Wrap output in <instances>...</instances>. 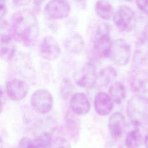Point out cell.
I'll return each mask as SVG.
<instances>
[{
	"label": "cell",
	"instance_id": "21",
	"mask_svg": "<svg viewBox=\"0 0 148 148\" xmlns=\"http://www.w3.org/2000/svg\"><path fill=\"white\" fill-rule=\"evenodd\" d=\"M116 75L117 72L111 66L106 67L100 72L97 81H99L101 85L106 86L116 78Z\"/></svg>",
	"mask_w": 148,
	"mask_h": 148
},
{
	"label": "cell",
	"instance_id": "26",
	"mask_svg": "<svg viewBox=\"0 0 148 148\" xmlns=\"http://www.w3.org/2000/svg\"><path fill=\"white\" fill-rule=\"evenodd\" d=\"M66 125L69 131V130H73V129L75 130V131H76V128L77 127L76 121L72 119H68V120L66 121Z\"/></svg>",
	"mask_w": 148,
	"mask_h": 148
},
{
	"label": "cell",
	"instance_id": "30",
	"mask_svg": "<svg viewBox=\"0 0 148 148\" xmlns=\"http://www.w3.org/2000/svg\"><path fill=\"white\" fill-rule=\"evenodd\" d=\"M145 36L148 38V24L146 25L145 28Z\"/></svg>",
	"mask_w": 148,
	"mask_h": 148
},
{
	"label": "cell",
	"instance_id": "8",
	"mask_svg": "<svg viewBox=\"0 0 148 148\" xmlns=\"http://www.w3.org/2000/svg\"><path fill=\"white\" fill-rule=\"evenodd\" d=\"M71 6L66 0H50L44 9L45 17L49 20H60L68 16Z\"/></svg>",
	"mask_w": 148,
	"mask_h": 148
},
{
	"label": "cell",
	"instance_id": "16",
	"mask_svg": "<svg viewBox=\"0 0 148 148\" xmlns=\"http://www.w3.org/2000/svg\"><path fill=\"white\" fill-rule=\"evenodd\" d=\"M148 59V38L143 36L136 41L134 54V62L141 64Z\"/></svg>",
	"mask_w": 148,
	"mask_h": 148
},
{
	"label": "cell",
	"instance_id": "32",
	"mask_svg": "<svg viewBox=\"0 0 148 148\" xmlns=\"http://www.w3.org/2000/svg\"><path fill=\"white\" fill-rule=\"evenodd\" d=\"M1 2H2V1H5V0H1Z\"/></svg>",
	"mask_w": 148,
	"mask_h": 148
},
{
	"label": "cell",
	"instance_id": "24",
	"mask_svg": "<svg viewBox=\"0 0 148 148\" xmlns=\"http://www.w3.org/2000/svg\"><path fill=\"white\" fill-rule=\"evenodd\" d=\"M20 148H38L34 139H31L27 137H23L19 142Z\"/></svg>",
	"mask_w": 148,
	"mask_h": 148
},
{
	"label": "cell",
	"instance_id": "18",
	"mask_svg": "<svg viewBox=\"0 0 148 148\" xmlns=\"http://www.w3.org/2000/svg\"><path fill=\"white\" fill-rule=\"evenodd\" d=\"M133 127L130 130L125 139V144L127 148H138L142 144L143 137L139 126L132 124Z\"/></svg>",
	"mask_w": 148,
	"mask_h": 148
},
{
	"label": "cell",
	"instance_id": "25",
	"mask_svg": "<svg viewBox=\"0 0 148 148\" xmlns=\"http://www.w3.org/2000/svg\"><path fill=\"white\" fill-rule=\"evenodd\" d=\"M136 3L140 10L148 13V0H136Z\"/></svg>",
	"mask_w": 148,
	"mask_h": 148
},
{
	"label": "cell",
	"instance_id": "15",
	"mask_svg": "<svg viewBox=\"0 0 148 148\" xmlns=\"http://www.w3.org/2000/svg\"><path fill=\"white\" fill-rule=\"evenodd\" d=\"M113 108V101L110 95L103 92H98L94 98V108L100 116H106L111 113Z\"/></svg>",
	"mask_w": 148,
	"mask_h": 148
},
{
	"label": "cell",
	"instance_id": "3",
	"mask_svg": "<svg viewBox=\"0 0 148 148\" xmlns=\"http://www.w3.org/2000/svg\"><path fill=\"white\" fill-rule=\"evenodd\" d=\"M147 102L135 95L128 101L127 113L132 124L140 127L147 123L148 106Z\"/></svg>",
	"mask_w": 148,
	"mask_h": 148
},
{
	"label": "cell",
	"instance_id": "9",
	"mask_svg": "<svg viewBox=\"0 0 148 148\" xmlns=\"http://www.w3.org/2000/svg\"><path fill=\"white\" fill-rule=\"evenodd\" d=\"M10 28L5 21L1 24V56L5 60H12L15 54L16 49L13 42Z\"/></svg>",
	"mask_w": 148,
	"mask_h": 148
},
{
	"label": "cell",
	"instance_id": "33",
	"mask_svg": "<svg viewBox=\"0 0 148 148\" xmlns=\"http://www.w3.org/2000/svg\"><path fill=\"white\" fill-rule=\"evenodd\" d=\"M127 1H132V0H127Z\"/></svg>",
	"mask_w": 148,
	"mask_h": 148
},
{
	"label": "cell",
	"instance_id": "22",
	"mask_svg": "<svg viewBox=\"0 0 148 148\" xmlns=\"http://www.w3.org/2000/svg\"><path fill=\"white\" fill-rule=\"evenodd\" d=\"M38 148H51L52 139L49 133H44L34 139Z\"/></svg>",
	"mask_w": 148,
	"mask_h": 148
},
{
	"label": "cell",
	"instance_id": "23",
	"mask_svg": "<svg viewBox=\"0 0 148 148\" xmlns=\"http://www.w3.org/2000/svg\"><path fill=\"white\" fill-rule=\"evenodd\" d=\"M51 148H71V145L66 139L58 137L52 140Z\"/></svg>",
	"mask_w": 148,
	"mask_h": 148
},
{
	"label": "cell",
	"instance_id": "19",
	"mask_svg": "<svg viewBox=\"0 0 148 148\" xmlns=\"http://www.w3.org/2000/svg\"><path fill=\"white\" fill-rule=\"evenodd\" d=\"M109 94L114 102L117 104L122 103L126 97L124 85L118 81L114 82L109 87Z\"/></svg>",
	"mask_w": 148,
	"mask_h": 148
},
{
	"label": "cell",
	"instance_id": "29",
	"mask_svg": "<svg viewBox=\"0 0 148 148\" xmlns=\"http://www.w3.org/2000/svg\"><path fill=\"white\" fill-rule=\"evenodd\" d=\"M144 143H145V145L146 148H148V134H147V135L146 136L145 140H144Z\"/></svg>",
	"mask_w": 148,
	"mask_h": 148
},
{
	"label": "cell",
	"instance_id": "13",
	"mask_svg": "<svg viewBox=\"0 0 148 148\" xmlns=\"http://www.w3.org/2000/svg\"><path fill=\"white\" fill-rule=\"evenodd\" d=\"M70 107L74 113L79 116H83L89 112L91 105L84 93L76 92L71 98Z\"/></svg>",
	"mask_w": 148,
	"mask_h": 148
},
{
	"label": "cell",
	"instance_id": "31",
	"mask_svg": "<svg viewBox=\"0 0 148 148\" xmlns=\"http://www.w3.org/2000/svg\"><path fill=\"white\" fill-rule=\"evenodd\" d=\"M75 1H76V2H81V1H82L83 0H74Z\"/></svg>",
	"mask_w": 148,
	"mask_h": 148
},
{
	"label": "cell",
	"instance_id": "20",
	"mask_svg": "<svg viewBox=\"0 0 148 148\" xmlns=\"http://www.w3.org/2000/svg\"><path fill=\"white\" fill-rule=\"evenodd\" d=\"M95 10L97 15L103 20H109L113 16V9L107 0H99L95 5Z\"/></svg>",
	"mask_w": 148,
	"mask_h": 148
},
{
	"label": "cell",
	"instance_id": "10",
	"mask_svg": "<svg viewBox=\"0 0 148 148\" xmlns=\"http://www.w3.org/2000/svg\"><path fill=\"white\" fill-rule=\"evenodd\" d=\"M75 80L77 85L83 88H92L97 83L98 76L96 67L92 62L86 64L79 72L75 74Z\"/></svg>",
	"mask_w": 148,
	"mask_h": 148
},
{
	"label": "cell",
	"instance_id": "27",
	"mask_svg": "<svg viewBox=\"0 0 148 148\" xmlns=\"http://www.w3.org/2000/svg\"><path fill=\"white\" fill-rule=\"evenodd\" d=\"M32 0H12L13 4L17 7L28 5Z\"/></svg>",
	"mask_w": 148,
	"mask_h": 148
},
{
	"label": "cell",
	"instance_id": "14",
	"mask_svg": "<svg viewBox=\"0 0 148 148\" xmlns=\"http://www.w3.org/2000/svg\"><path fill=\"white\" fill-rule=\"evenodd\" d=\"M125 127V119L121 112H116L110 116L108 122V129L113 138L119 139L123 134Z\"/></svg>",
	"mask_w": 148,
	"mask_h": 148
},
{
	"label": "cell",
	"instance_id": "2",
	"mask_svg": "<svg viewBox=\"0 0 148 148\" xmlns=\"http://www.w3.org/2000/svg\"><path fill=\"white\" fill-rule=\"evenodd\" d=\"M112 43L109 24L105 23H101L97 27L93 40V50L95 55L99 58L109 57Z\"/></svg>",
	"mask_w": 148,
	"mask_h": 148
},
{
	"label": "cell",
	"instance_id": "5",
	"mask_svg": "<svg viewBox=\"0 0 148 148\" xmlns=\"http://www.w3.org/2000/svg\"><path fill=\"white\" fill-rule=\"evenodd\" d=\"M113 20L117 28L122 31H131L136 24V17L134 11L129 6L121 5L114 13Z\"/></svg>",
	"mask_w": 148,
	"mask_h": 148
},
{
	"label": "cell",
	"instance_id": "7",
	"mask_svg": "<svg viewBox=\"0 0 148 148\" xmlns=\"http://www.w3.org/2000/svg\"><path fill=\"white\" fill-rule=\"evenodd\" d=\"M31 104L36 112L46 114L49 113L53 107V98L48 90L39 89L32 94L31 98Z\"/></svg>",
	"mask_w": 148,
	"mask_h": 148
},
{
	"label": "cell",
	"instance_id": "1",
	"mask_svg": "<svg viewBox=\"0 0 148 148\" xmlns=\"http://www.w3.org/2000/svg\"><path fill=\"white\" fill-rule=\"evenodd\" d=\"M10 28L13 38L26 46L33 45L39 35L38 20L32 12L27 9L13 14Z\"/></svg>",
	"mask_w": 148,
	"mask_h": 148
},
{
	"label": "cell",
	"instance_id": "4",
	"mask_svg": "<svg viewBox=\"0 0 148 148\" xmlns=\"http://www.w3.org/2000/svg\"><path fill=\"white\" fill-rule=\"evenodd\" d=\"M129 82L135 95L148 102V71L140 69L133 71Z\"/></svg>",
	"mask_w": 148,
	"mask_h": 148
},
{
	"label": "cell",
	"instance_id": "17",
	"mask_svg": "<svg viewBox=\"0 0 148 148\" xmlns=\"http://www.w3.org/2000/svg\"><path fill=\"white\" fill-rule=\"evenodd\" d=\"M65 46L68 51L73 54H78L84 49V40L79 34L73 32L66 38Z\"/></svg>",
	"mask_w": 148,
	"mask_h": 148
},
{
	"label": "cell",
	"instance_id": "12",
	"mask_svg": "<svg viewBox=\"0 0 148 148\" xmlns=\"http://www.w3.org/2000/svg\"><path fill=\"white\" fill-rule=\"evenodd\" d=\"M28 84L22 80L13 79L9 80L6 86V93L10 99L18 101L23 99L28 92Z\"/></svg>",
	"mask_w": 148,
	"mask_h": 148
},
{
	"label": "cell",
	"instance_id": "11",
	"mask_svg": "<svg viewBox=\"0 0 148 148\" xmlns=\"http://www.w3.org/2000/svg\"><path fill=\"white\" fill-rule=\"evenodd\" d=\"M38 51L40 57L49 61L57 59L61 52L58 42L51 36H46L42 39Z\"/></svg>",
	"mask_w": 148,
	"mask_h": 148
},
{
	"label": "cell",
	"instance_id": "28",
	"mask_svg": "<svg viewBox=\"0 0 148 148\" xmlns=\"http://www.w3.org/2000/svg\"><path fill=\"white\" fill-rule=\"evenodd\" d=\"M6 8L2 2H1V10H0V15H1V20L3 18V17L6 15Z\"/></svg>",
	"mask_w": 148,
	"mask_h": 148
},
{
	"label": "cell",
	"instance_id": "6",
	"mask_svg": "<svg viewBox=\"0 0 148 148\" xmlns=\"http://www.w3.org/2000/svg\"><path fill=\"white\" fill-rule=\"evenodd\" d=\"M109 57L115 64L121 66L125 65L131 57L130 45L123 39H116L112 43Z\"/></svg>",
	"mask_w": 148,
	"mask_h": 148
}]
</instances>
